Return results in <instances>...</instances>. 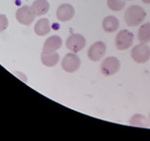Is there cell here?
Returning a JSON list of instances; mask_svg holds the SVG:
<instances>
[{
    "label": "cell",
    "mask_w": 150,
    "mask_h": 141,
    "mask_svg": "<svg viewBox=\"0 0 150 141\" xmlns=\"http://www.w3.org/2000/svg\"><path fill=\"white\" fill-rule=\"evenodd\" d=\"M146 13L140 5H131L125 14V21L129 26H137L145 20Z\"/></svg>",
    "instance_id": "6da1fadb"
},
{
    "label": "cell",
    "mask_w": 150,
    "mask_h": 141,
    "mask_svg": "<svg viewBox=\"0 0 150 141\" xmlns=\"http://www.w3.org/2000/svg\"><path fill=\"white\" fill-rule=\"evenodd\" d=\"M131 57L139 64L146 62L150 59L149 47L144 43L137 44L131 51Z\"/></svg>",
    "instance_id": "7a4b0ae2"
},
{
    "label": "cell",
    "mask_w": 150,
    "mask_h": 141,
    "mask_svg": "<svg viewBox=\"0 0 150 141\" xmlns=\"http://www.w3.org/2000/svg\"><path fill=\"white\" fill-rule=\"evenodd\" d=\"M134 39V34L128 30H122L116 37V47L120 50H125L132 46Z\"/></svg>",
    "instance_id": "3957f363"
},
{
    "label": "cell",
    "mask_w": 150,
    "mask_h": 141,
    "mask_svg": "<svg viewBox=\"0 0 150 141\" xmlns=\"http://www.w3.org/2000/svg\"><path fill=\"white\" fill-rule=\"evenodd\" d=\"M80 60L76 53H70L64 56L62 61V68L68 73L77 72L80 66Z\"/></svg>",
    "instance_id": "277c9868"
},
{
    "label": "cell",
    "mask_w": 150,
    "mask_h": 141,
    "mask_svg": "<svg viewBox=\"0 0 150 141\" xmlns=\"http://www.w3.org/2000/svg\"><path fill=\"white\" fill-rule=\"evenodd\" d=\"M120 68V60L114 56H109L101 63V72L105 76H111L118 72Z\"/></svg>",
    "instance_id": "5b68a950"
},
{
    "label": "cell",
    "mask_w": 150,
    "mask_h": 141,
    "mask_svg": "<svg viewBox=\"0 0 150 141\" xmlns=\"http://www.w3.org/2000/svg\"><path fill=\"white\" fill-rule=\"evenodd\" d=\"M35 17L32 7L29 5H24L20 8L16 12V18L17 21L25 26L31 25L34 21Z\"/></svg>",
    "instance_id": "8992f818"
},
{
    "label": "cell",
    "mask_w": 150,
    "mask_h": 141,
    "mask_svg": "<svg viewBox=\"0 0 150 141\" xmlns=\"http://www.w3.org/2000/svg\"><path fill=\"white\" fill-rule=\"evenodd\" d=\"M86 38L80 34H72L67 38L66 47L69 50L77 53L86 46Z\"/></svg>",
    "instance_id": "52a82bcc"
},
{
    "label": "cell",
    "mask_w": 150,
    "mask_h": 141,
    "mask_svg": "<svg viewBox=\"0 0 150 141\" xmlns=\"http://www.w3.org/2000/svg\"><path fill=\"white\" fill-rule=\"evenodd\" d=\"M106 45L102 41H97L91 45L88 50V57L93 62L99 61L106 53Z\"/></svg>",
    "instance_id": "ba28073f"
},
{
    "label": "cell",
    "mask_w": 150,
    "mask_h": 141,
    "mask_svg": "<svg viewBox=\"0 0 150 141\" xmlns=\"http://www.w3.org/2000/svg\"><path fill=\"white\" fill-rule=\"evenodd\" d=\"M75 11L70 4H63L60 5L56 11V17L62 22H67L73 18Z\"/></svg>",
    "instance_id": "9c48e42d"
},
{
    "label": "cell",
    "mask_w": 150,
    "mask_h": 141,
    "mask_svg": "<svg viewBox=\"0 0 150 141\" xmlns=\"http://www.w3.org/2000/svg\"><path fill=\"white\" fill-rule=\"evenodd\" d=\"M62 44V41L59 36H51L48 38L44 44L43 52H45V53L55 52L61 47Z\"/></svg>",
    "instance_id": "30bf717a"
},
{
    "label": "cell",
    "mask_w": 150,
    "mask_h": 141,
    "mask_svg": "<svg viewBox=\"0 0 150 141\" xmlns=\"http://www.w3.org/2000/svg\"><path fill=\"white\" fill-rule=\"evenodd\" d=\"M34 30L35 34L38 36H45L47 35L51 30L49 20L47 18L39 20L35 25Z\"/></svg>",
    "instance_id": "8fae6325"
},
{
    "label": "cell",
    "mask_w": 150,
    "mask_h": 141,
    "mask_svg": "<svg viewBox=\"0 0 150 141\" xmlns=\"http://www.w3.org/2000/svg\"><path fill=\"white\" fill-rule=\"evenodd\" d=\"M31 7L34 14L37 17L44 15L47 13L50 9V4L47 0H35Z\"/></svg>",
    "instance_id": "7c38bea8"
},
{
    "label": "cell",
    "mask_w": 150,
    "mask_h": 141,
    "mask_svg": "<svg viewBox=\"0 0 150 141\" xmlns=\"http://www.w3.org/2000/svg\"><path fill=\"white\" fill-rule=\"evenodd\" d=\"M59 61V55L56 51L50 53L43 52L41 54V62L45 66L53 67L57 65Z\"/></svg>",
    "instance_id": "4fadbf2b"
},
{
    "label": "cell",
    "mask_w": 150,
    "mask_h": 141,
    "mask_svg": "<svg viewBox=\"0 0 150 141\" xmlns=\"http://www.w3.org/2000/svg\"><path fill=\"white\" fill-rule=\"evenodd\" d=\"M102 27L106 33H114L119 28V21L114 16H108L103 21Z\"/></svg>",
    "instance_id": "5bb4252c"
},
{
    "label": "cell",
    "mask_w": 150,
    "mask_h": 141,
    "mask_svg": "<svg viewBox=\"0 0 150 141\" xmlns=\"http://www.w3.org/2000/svg\"><path fill=\"white\" fill-rule=\"evenodd\" d=\"M138 40L144 44L150 42V23H146L140 26L138 31Z\"/></svg>",
    "instance_id": "9a60e30c"
},
{
    "label": "cell",
    "mask_w": 150,
    "mask_h": 141,
    "mask_svg": "<svg viewBox=\"0 0 150 141\" xmlns=\"http://www.w3.org/2000/svg\"><path fill=\"white\" fill-rule=\"evenodd\" d=\"M129 123L131 125L139 126V127H149V122L146 117L141 114H136L134 115L130 119Z\"/></svg>",
    "instance_id": "2e32d148"
},
{
    "label": "cell",
    "mask_w": 150,
    "mask_h": 141,
    "mask_svg": "<svg viewBox=\"0 0 150 141\" xmlns=\"http://www.w3.org/2000/svg\"><path fill=\"white\" fill-rule=\"evenodd\" d=\"M125 0H108V6L110 10L120 11L125 6Z\"/></svg>",
    "instance_id": "e0dca14e"
},
{
    "label": "cell",
    "mask_w": 150,
    "mask_h": 141,
    "mask_svg": "<svg viewBox=\"0 0 150 141\" xmlns=\"http://www.w3.org/2000/svg\"><path fill=\"white\" fill-rule=\"evenodd\" d=\"M8 26V20L4 14H0V33L6 29Z\"/></svg>",
    "instance_id": "ac0fdd59"
},
{
    "label": "cell",
    "mask_w": 150,
    "mask_h": 141,
    "mask_svg": "<svg viewBox=\"0 0 150 141\" xmlns=\"http://www.w3.org/2000/svg\"><path fill=\"white\" fill-rule=\"evenodd\" d=\"M145 4H150V0H142Z\"/></svg>",
    "instance_id": "d6986e66"
},
{
    "label": "cell",
    "mask_w": 150,
    "mask_h": 141,
    "mask_svg": "<svg viewBox=\"0 0 150 141\" xmlns=\"http://www.w3.org/2000/svg\"><path fill=\"white\" fill-rule=\"evenodd\" d=\"M149 119H150V114H149Z\"/></svg>",
    "instance_id": "ffe728a7"
},
{
    "label": "cell",
    "mask_w": 150,
    "mask_h": 141,
    "mask_svg": "<svg viewBox=\"0 0 150 141\" xmlns=\"http://www.w3.org/2000/svg\"><path fill=\"white\" fill-rule=\"evenodd\" d=\"M129 1H131V0H129Z\"/></svg>",
    "instance_id": "44dd1931"
}]
</instances>
